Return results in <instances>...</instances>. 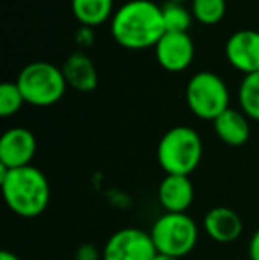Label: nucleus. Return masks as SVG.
I'll list each match as a JSON object with an SVG mask.
<instances>
[{
  "label": "nucleus",
  "instance_id": "1",
  "mask_svg": "<svg viewBox=\"0 0 259 260\" xmlns=\"http://www.w3.org/2000/svg\"><path fill=\"white\" fill-rule=\"evenodd\" d=\"M110 34L123 48H155L165 34L162 6L153 0H128L116 9L110 20Z\"/></svg>",
  "mask_w": 259,
  "mask_h": 260
},
{
  "label": "nucleus",
  "instance_id": "2",
  "mask_svg": "<svg viewBox=\"0 0 259 260\" xmlns=\"http://www.w3.org/2000/svg\"><path fill=\"white\" fill-rule=\"evenodd\" d=\"M0 186L6 206L20 218H38L50 204V184L38 167H0Z\"/></svg>",
  "mask_w": 259,
  "mask_h": 260
},
{
  "label": "nucleus",
  "instance_id": "3",
  "mask_svg": "<svg viewBox=\"0 0 259 260\" xmlns=\"http://www.w3.org/2000/svg\"><path fill=\"white\" fill-rule=\"evenodd\" d=\"M156 159L167 175H190L203 159V140L194 127H170L160 138Z\"/></svg>",
  "mask_w": 259,
  "mask_h": 260
},
{
  "label": "nucleus",
  "instance_id": "4",
  "mask_svg": "<svg viewBox=\"0 0 259 260\" xmlns=\"http://www.w3.org/2000/svg\"><path fill=\"white\" fill-rule=\"evenodd\" d=\"M16 85L25 103L45 108L63 100L68 83L63 68H57L52 62L38 60L21 69L16 78Z\"/></svg>",
  "mask_w": 259,
  "mask_h": 260
},
{
  "label": "nucleus",
  "instance_id": "5",
  "mask_svg": "<svg viewBox=\"0 0 259 260\" xmlns=\"http://www.w3.org/2000/svg\"><path fill=\"white\" fill-rule=\"evenodd\" d=\"M149 234L158 253L178 258L187 257L199 239L197 223L187 212H165L153 223Z\"/></svg>",
  "mask_w": 259,
  "mask_h": 260
},
{
  "label": "nucleus",
  "instance_id": "6",
  "mask_svg": "<svg viewBox=\"0 0 259 260\" xmlns=\"http://www.w3.org/2000/svg\"><path fill=\"white\" fill-rule=\"evenodd\" d=\"M231 94L225 82L211 71H199L188 80L185 89V101L195 117L213 122L229 106Z\"/></svg>",
  "mask_w": 259,
  "mask_h": 260
},
{
  "label": "nucleus",
  "instance_id": "7",
  "mask_svg": "<svg viewBox=\"0 0 259 260\" xmlns=\"http://www.w3.org/2000/svg\"><path fill=\"white\" fill-rule=\"evenodd\" d=\"M156 255L151 234L135 226L114 232L101 250V260H155Z\"/></svg>",
  "mask_w": 259,
  "mask_h": 260
},
{
  "label": "nucleus",
  "instance_id": "8",
  "mask_svg": "<svg viewBox=\"0 0 259 260\" xmlns=\"http://www.w3.org/2000/svg\"><path fill=\"white\" fill-rule=\"evenodd\" d=\"M195 46L188 32H165L155 46V57L160 68L169 73H183L190 68Z\"/></svg>",
  "mask_w": 259,
  "mask_h": 260
},
{
  "label": "nucleus",
  "instance_id": "9",
  "mask_svg": "<svg viewBox=\"0 0 259 260\" xmlns=\"http://www.w3.org/2000/svg\"><path fill=\"white\" fill-rule=\"evenodd\" d=\"M225 58L233 69L243 76L259 71V32L242 28L229 36L225 43Z\"/></svg>",
  "mask_w": 259,
  "mask_h": 260
},
{
  "label": "nucleus",
  "instance_id": "10",
  "mask_svg": "<svg viewBox=\"0 0 259 260\" xmlns=\"http://www.w3.org/2000/svg\"><path fill=\"white\" fill-rule=\"evenodd\" d=\"M36 137L27 127H11L0 138V167H28L36 156Z\"/></svg>",
  "mask_w": 259,
  "mask_h": 260
},
{
  "label": "nucleus",
  "instance_id": "11",
  "mask_svg": "<svg viewBox=\"0 0 259 260\" xmlns=\"http://www.w3.org/2000/svg\"><path fill=\"white\" fill-rule=\"evenodd\" d=\"M203 229L210 239L220 244L235 243L243 232L242 216L231 207L218 206L204 214Z\"/></svg>",
  "mask_w": 259,
  "mask_h": 260
},
{
  "label": "nucleus",
  "instance_id": "12",
  "mask_svg": "<svg viewBox=\"0 0 259 260\" xmlns=\"http://www.w3.org/2000/svg\"><path fill=\"white\" fill-rule=\"evenodd\" d=\"M194 197V184L187 175H165L158 186V202L165 212H187Z\"/></svg>",
  "mask_w": 259,
  "mask_h": 260
},
{
  "label": "nucleus",
  "instance_id": "13",
  "mask_svg": "<svg viewBox=\"0 0 259 260\" xmlns=\"http://www.w3.org/2000/svg\"><path fill=\"white\" fill-rule=\"evenodd\" d=\"M66 83L78 92H93L98 87V71L91 57L83 52L71 53L63 64Z\"/></svg>",
  "mask_w": 259,
  "mask_h": 260
},
{
  "label": "nucleus",
  "instance_id": "14",
  "mask_svg": "<svg viewBox=\"0 0 259 260\" xmlns=\"http://www.w3.org/2000/svg\"><path fill=\"white\" fill-rule=\"evenodd\" d=\"M213 127L220 142L229 147H242L250 137L249 117L242 110L227 108L213 120Z\"/></svg>",
  "mask_w": 259,
  "mask_h": 260
},
{
  "label": "nucleus",
  "instance_id": "15",
  "mask_svg": "<svg viewBox=\"0 0 259 260\" xmlns=\"http://www.w3.org/2000/svg\"><path fill=\"white\" fill-rule=\"evenodd\" d=\"M71 11L80 25L93 28L110 21L116 13L114 0H71Z\"/></svg>",
  "mask_w": 259,
  "mask_h": 260
},
{
  "label": "nucleus",
  "instance_id": "16",
  "mask_svg": "<svg viewBox=\"0 0 259 260\" xmlns=\"http://www.w3.org/2000/svg\"><path fill=\"white\" fill-rule=\"evenodd\" d=\"M238 103L249 119L259 122V71L243 76L238 87Z\"/></svg>",
  "mask_w": 259,
  "mask_h": 260
},
{
  "label": "nucleus",
  "instance_id": "17",
  "mask_svg": "<svg viewBox=\"0 0 259 260\" xmlns=\"http://www.w3.org/2000/svg\"><path fill=\"white\" fill-rule=\"evenodd\" d=\"M162 16L165 32H188L194 21L190 7L174 2H167L165 6H162Z\"/></svg>",
  "mask_w": 259,
  "mask_h": 260
},
{
  "label": "nucleus",
  "instance_id": "18",
  "mask_svg": "<svg viewBox=\"0 0 259 260\" xmlns=\"http://www.w3.org/2000/svg\"><path fill=\"white\" fill-rule=\"evenodd\" d=\"M190 11L194 20L203 25H217L224 20L227 2L225 0H192Z\"/></svg>",
  "mask_w": 259,
  "mask_h": 260
},
{
  "label": "nucleus",
  "instance_id": "19",
  "mask_svg": "<svg viewBox=\"0 0 259 260\" xmlns=\"http://www.w3.org/2000/svg\"><path fill=\"white\" fill-rule=\"evenodd\" d=\"M25 105V100L18 89L16 82H4L0 85V115L11 117L20 112Z\"/></svg>",
  "mask_w": 259,
  "mask_h": 260
},
{
  "label": "nucleus",
  "instance_id": "20",
  "mask_svg": "<svg viewBox=\"0 0 259 260\" xmlns=\"http://www.w3.org/2000/svg\"><path fill=\"white\" fill-rule=\"evenodd\" d=\"M75 39L82 48H89L94 43V28L93 27H85V25H80L78 30L75 34Z\"/></svg>",
  "mask_w": 259,
  "mask_h": 260
},
{
  "label": "nucleus",
  "instance_id": "21",
  "mask_svg": "<svg viewBox=\"0 0 259 260\" xmlns=\"http://www.w3.org/2000/svg\"><path fill=\"white\" fill-rule=\"evenodd\" d=\"M101 253L94 244H82V246L76 250V260H100Z\"/></svg>",
  "mask_w": 259,
  "mask_h": 260
},
{
  "label": "nucleus",
  "instance_id": "22",
  "mask_svg": "<svg viewBox=\"0 0 259 260\" xmlns=\"http://www.w3.org/2000/svg\"><path fill=\"white\" fill-rule=\"evenodd\" d=\"M249 258L259 260V229L252 234L249 241Z\"/></svg>",
  "mask_w": 259,
  "mask_h": 260
},
{
  "label": "nucleus",
  "instance_id": "23",
  "mask_svg": "<svg viewBox=\"0 0 259 260\" xmlns=\"http://www.w3.org/2000/svg\"><path fill=\"white\" fill-rule=\"evenodd\" d=\"M0 260H20V258H18V255H14L13 251L4 250L2 253H0Z\"/></svg>",
  "mask_w": 259,
  "mask_h": 260
},
{
  "label": "nucleus",
  "instance_id": "24",
  "mask_svg": "<svg viewBox=\"0 0 259 260\" xmlns=\"http://www.w3.org/2000/svg\"><path fill=\"white\" fill-rule=\"evenodd\" d=\"M155 260H181V258H178V257H170V255H162V253H158L155 257Z\"/></svg>",
  "mask_w": 259,
  "mask_h": 260
},
{
  "label": "nucleus",
  "instance_id": "25",
  "mask_svg": "<svg viewBox=\"0 0 259 260\" xmlns=\"http://www.w3.org/2000/svg\"><path fill=\"white\" fill-rule=\"evenodd\" d=\"M167 2H174V4H187V2H192V0H167Z\"/></svg>",
  "mask_w": 259,
  "mask_h": 260
},
{
  "label": "nucleus",
  "instance_id": "26",
  "mask_svg": "<svg viewBox=\"0 0 259 260\" xmlns=\"http://www.w3.org/2000/svg\"><path fill=\"white\" fill-rule=\"evenodd\" d=\"M245 260H250V258H245Z\"/></svg>",
  "mask_w": 259,
  "mask_h": 260
}]
</instances>
